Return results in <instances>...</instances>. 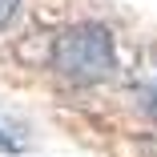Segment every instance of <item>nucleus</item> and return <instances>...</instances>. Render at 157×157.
I'll return each instance as SVG.
<instances>
[{
	"label": "nucleus",
	"mask_w": 157,
	"mask_h": 157,
	"mask_svg": "<svg viewBox=\"0 0 157 157\" xmlns=\"http://www.w3.org/2000/svg\"><path fill=\"white\" fill-rule=\"evenodd\" d=\"M52 65L65 81L77 85H97L105 77H113L117 69V44L113 33L105 24H73L56 36V52H52Z\"/></svg>",
	"instance_id": "f257e3e1"
},
{
	"label": "nucleus",
	"mask_w": 157,
	"mask_h": 157,
	"mask_svg": "<svg viewBox=\"0 0 157 157\" xmlns=\"http://www.w3.org/2000/svg\"><path fill=\"white\" fill-rule=\"evenodd\" d=\"M20 149H28V137H24V125L0 113V153H20Z\"/></svg>",
	"instance_id": "f03ea898"
},
{
	"label": "nucleus",
	"mask_w": 157,
	"mask_h": 157,
	"mask_svg": "<svg viewBox=\"0 0 157 157\" xmlns=\"http://www.w3.org/2000/svg\"><path fill=\"white\" fill-rule=\"evenodd\" d=\"M16 4L20 0H0V28H8V20L16 16Z\"/></svg>",
	"instance_id": "7ed1b4c3"
}]
</instances>
